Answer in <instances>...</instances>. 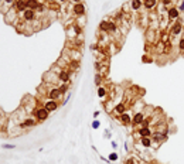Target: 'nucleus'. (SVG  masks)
Wrapping results in <instances>:
<instances>
[{"instance_id": "nucleus-30", "label": "nucleus", "mask_w": 184, "mask_h": 164, "mask_svg": "<svg viewBox=\"0 0 184 164\" xmlns=\"http://www.w3.org/2000/svg\"><path fill=\"white\" fill-rule=\"evenodd\" d=\"M99 126H100V122H99V120H94V122H92V127H94V129H98Z\"/></svg>"}, {"instance_id": "nucleus-16", "label": "nucleus", "mask_w": 184, "mask_h": 164, "mask_svg": "<svg viewBox=\"0 0 184 164\" xmlns=\"http://www.w3.org/2000/svg\"><path fill=\"white\" fill-rule=\"evenodd\" d=\"M126 108H128V105H126L125 102H119V103L115 105V108H113L112 113H113V115H122V113H125V112H126Z\"/></svg>"}, {"instance_id": "nucleus-22", "label": "nucleus", "mask_w": 184, "mask_h": 164, "mask_svg": "<svg viewBox=\"0 0 184 164\" xmlns=\"http://www.w3.org/2000/svg\"><path fill=\"white\" fill-rule=\"evenodd\" d=\"M98 96H99L100 99H106V96H108V89L105 88V86H98Z\"/></svg>"}, {"instance_id": "nucleus-15", "label": "nucleus", "mask_w": 184, "mask_h": 164, "mask_svg": "<svg viewBox=\"0 0 184 164\" xmlns=\"http://www.w3.org/2000/svg\"><path fill=\"white\" fill-rule=\"evenodd\" d=\"M27 9H31V10H41L44 9V4L40 3L38 0H27Z\"/></svg>"}, {"instance_id": "nucleus-32", "label": "nucleus", "mask_w": 184, "mask_h": 164, "mask_svg": "<svg viewBox=\"0 0 184 164\" xmlns=\"http://www.w3.org/2000/svg\"><path fill=\"white\" fill-rule=\"evenodd\" d=\"M3 148H14V144H3Z\"/></svg>"}, {"instance_id": "nucleus-7", "label": "nucleus", "mask_w": 184, "mask_h": 164, "mask_svg": "<svg viewBox=\"0 0 184 164\" xmlns=\"http://www.w3.org/2000/svg\"><path fill=\"white\" fill-rule=\"evenodd\" d=\"M38 122L34 119V117H24L21 122H18V129H21V130H26V129H30V127H34L35 125H37Z\"/></svg>"}, {"instance_id": "nucleus-27", "label": "nucleus", "mask_w": 184, "mask_h": 164, "mask_svg": "<svg viewBox=\"0 0 184 164\" xmlns=\"http://www.w3.org/2000/svg\"><path fill=\"white\" fill-rule=\"evenodd\" d=\"M125 164H137V161H136V159H133V157H129V159L125 160Z\"/></svg>"}, {"instance_id": "nucleus-24", "label": "nucleus", "mask_w": 184, "mask_h": 164, "mask_svg": "<svg viewBox=\"0 0 184 164\" xmlns=\"http://www.w3.org/2000/svg\"><path fill=\"white\" fill-rule=\"evenodd\" d=\"M179 51H180L181 54H184V35L179 40Z\"/></svg>"}, {"instance_id": "nucleus-12", "label": "nucleus", "mask_w": 184, "mask_h": 164, "mask_svg": "<svg viewBox=\"0 0 184 164\" xmlns=\"http://www.w3.org/2000/svg\"><path fill=\"white\" fill-rule=\"evenodd\" d=\"M47 98L48 99H54V100H60L62 98L60 89L57 86H50V89H47Z\"/></svg>"}, {"instance_id": "nucleus-14", "label": "nucleus", "mask_w": 184, "mask_h": 164, "mask_svg": "<svg viewBox=\"0 0 184 164\" xmlns=\"http://www.w3.org/2000/svg\"><path fill=\"white\" fill-rule=\"evenodd\" d=\"M151 134H153V130L150 127H139L134 133V136H137L139 139L140 137H151Z\"/></svg>"}, {"instance_id": "nucleus-21", "label": "nucleus", "mask_w": 184, "mask_h": 164, "mask_svg": "<svg viewBox=\"0 0 184 164\" xmlns=\"http://www.w3.org/2000/svg\"><path fill=\"white\" fill-rule=\"evenodd\" d=\"M139 142H140L142 147H145V148H150L151 144H153L151 137H140V139H139Z\"/></svg>"}, {"instance_id": "nucleus-25", "label": "nucleus", "mask_w": 184, "mask_h": 164, "mask_svg": "<svg viewBox=\"0 0 184 164\" xmlns=\"http://www.w3.org/2000/svg\"><path fill=\"white\" fill-rule=\"evenodd\" d=\"M108 159H109V161H117L119 156H117L116 151H113V153H111V154H109V157H108Z\"/></svg>"}, {"instance_id": "nucleus-26", "label": "nucleus", "mask_w": 184, "mask_h": 164, "mask_svg": "<svg viewBox=\"0 0 184 164\" xmlns=\"http://www.w3.org/2000/svg\"><path fill=\"white\" fill-rule=\"evenodd\" d=\"M151 61H153V58H151L149 54H145V55H143V62L147 64V62H151Z\"/></svg>"}, {"instance_id": "nucleus-19", "label": "nucleus", "mask_w": 184, "mask_h": 164, "mask_svg": "<svg viewBox=\"0 0 184 164\" xmlns=\"http://www.w3.org/2000/svg\"><path fill=\"white\" fill-rule=\"evenodd\" d=\"M14 9H16L18 13H23V12L27 9V0H16Z\"/></svg>"}, {"instance_id": "nucleus-1", "label": "nucleus", "mask_w": 184, "mask_h": 164, "mask_svg": "<svg viewBox=\"0 0 184 164\" xmlns=\"http://www.w3.org/2000/svg\"><path fill=\"white\" fill-rule=\"evenodd\" d=\"M99 31L108 33L112 37L113 34H119V26L116 24V21H112L111 18H103L99 24Z\"/></svg>"}, {"instance_id": "nucleus-5", "label": "nucleus", "mask_w": 184, "mask_h": 164, "mask_svg": "<svg viewBox=\"0 0 184 164\" xmlns=\"http://www.w3.org/2000/svg\"><path fill=\"white\" fill-rule=\"evenodd\" d=\"M71 12H72V14L75 17H81V16H85V13H86V7H85V4L82 1H79V3H74L72 6H71Z\"/></svg>"}, {"instance_id": "nucleus-28", "label": "nucleus", "mask_w": 184, "mask_h": 164, "mask_svg": "<svg viewBox=\"0 0 184 164\" xmlns=\"http://www.w3.org/2000/svg\"><path fill=\"white\" fill-rule=\"evenodd\" d=\"M100 82H102V75L100 74H96V77H95V83L100 86Z\"/></svg>"}, {"instance_id": "nucleus-11", "label": "nucleus", "mask_w": 184, "mask_h": 164, "mask_svg": "<svg viewBox=\"0 0 184 164\" xmlns=\"http://www.w3.org/2000/svg\"><path fill=\"white\" fill-rule=\"evenodd\" d=\"M43 106L48 110V112H54V110H57L58 109V106H60V103H58V100H54V99H45L44 102H43Z\"/></svg>"}, {"instance_id": "nucleus-36", "label": "nucleus", "mask_w": 184, "mask_h": 164, "mask_svg": "<svg viewBox=\"0 0 184 164\" xmlns=\"http://www.w3.org/2000/svg\"><path fill=\"white\" fill-rule=\"evenodd\" d=\"M58 1H60V3H65L67 0H58Z\"/></svg>"}, {"instance_id": "nucleus-31", "label": "nucleus", "mask_w": 184, "mask_h": 164, "mask_svg": "<svg viewBox=\"0 0 184 164\" xmlns=\"http://www.w3.org/2000/svg\"><path fill=\"white\" fill-rule=\"evenodd\" d=\"M177 9L180 10V13H181V12H184V0H181V1H180V6H179Z\"/></svg>"}, {"instance_id": "nucleus-17", "label": "nucleus", "mask_w": 184, "mask_h": 164, "mask_svg": "<svg viewBox=\"0 0 184 164\" xmlns=\"http://www.w3.org/2000/svg\"><path fill=\"white\" fill-rule=\"evenodd\" d=\"M159 4V0H143V7L147 12H153Z\"/></svg>"}, {"instance_id": "nucleus-6", "label": "nucleus", "mask_w": 184, "mask_h": 164, "mask_svg": "<svg viewBox=\"0 0 184 164\" xmlns=\"http://www.w3.org/2000/svg\"><path fill=\"white\" fill-rule=\"evenodd\" d=\"M147 116L146 113L143 112V110H140V112H134L133 113V119H132V125H133V127L137 130L139 129V126H142V123H143V120L146 119Z\"/></svg>"}, {"instance_id": "nucleus-34", "label": "nucleus", "mask_w": 184, "mask_h": 164, "mask_svg": "<svg viewBox=\"0 0 184 164\" xmlns=\"http://www.w3.org/2000/svg\"><path fill=\"white\" fill-rule=\"evenodd\" d=\"M98 116H99V110H95L94 112V117H98Z\"/></svg>"}, {"instance_id": "nucleus-10", "label": "nucleus", "mask_w": 184, "mask_h": 164, "mask_svg": "<svg viewBox=\"0 0 184 164\" xmlns=\"http://www.w3.org/2000/svg\"><path fill=\"white\" fill-rule=\"evenodd\" d=\"M167 18H168V21H170V23H173V21L179 20V18H180V10H179L176 6L168 7V9H167Z\"/></svg>"}, {"instance_id": "nucleus-29", "label": "nucleus", "mask_w": 184, "mask_h": 164, "mask_svg": "<svg viewBox=\"0 0 184 164\" xmlns=\"http://www.w3.org/2000/svg\"><path fill=\"white\" fill-rule=\"evenodd\" d=\"M171 3H173V0H162V4L164 7H171Z\"/></svg>"}, {"instance_id": "nucleus-33", "label": "nucleus", "mask_w": 184, "mask_h": 164, "mask_svg": "<svg viewBox=\"0 0 184 164\" xmlns=\"http://www.w3.org/2000/svg\"><path fill=\"white\" fill-rule=\"evenodd\" d=\"M111 146H112L113 148H117V143H116V142H113V140H112V142H111Z\"/></svg>"}, {"instance_id": "nucleus-2", "label": "nucleus", "mask_w": 184, "mask_h": 164, "mask_svg": "<svg viewBox=\"0 0 184 164\" xmlns=\"http://www.w3.org/2000/svg\"><path fill=\"white\" fill-rule=\"evenodd\" d=\"M4 20H6V23L7 24H12V26H16L17 21L20 20V13L17 12L14 7H12L6 14H4Z\"/></svg>"}, {"instance_id": "nucleus-13", "label": "nucleus", "mask_w": 184, "mask_h": 164, "mask_svg": "<svg viewBox=\"0 0 184 164\" xmlns=\"http://www.w3.org/2000/svg\"><path fill=\"white\" fill-rule=\"evenodd\" d=\"M16 0H0V13L6 14L12 7H14Z\"/></svg>"}, {"instance_id": "nucleus-20", "label": "nucleus", "mask_w": 184, "mask_h": 164, "mask_svg": "<svg viewBox=\"0 0 184 164\" xmlns=\"http://www.w3.org/2000/svg\"><path fill=\"white\" fill-rule=\"evenodd\" d=\"M129 4H130V10L132 12H139L143 7V0H132Z\"/></svg>"}, {"instance_id": "nucleus-23", "label": "nucleus", "mask_w": 184, "mask_h": 164, "mask_svg": "<svg viewBox=\"0 0 184 164\" xmlns=\"http://www.w3.org/2000/svg\"><path fill=\"white\" fill-rule=\"evenodd\" d=\"M68 82H61V85L58 86V89H60V92H61V95H65V92L68 91Z\"/></svg>"}, {"instance_id": "nucleus-9", "label": "nucleus", "mask_w": 184, "mask_h": 164, "mask_svg": "<svg viewBox=\"0 0 184 164\" xmlns=\"http://www.w3.org/2000/svg\"><path fill=\"white\" fill-rule=\"evenodd\" d=\"M181 31H183V24L179 18V20L173 21V26L170 27V37H177L181 34Z\"/></svg>"}, {"instance_id": "nucleus-18", "label": "nucleus", "mask_w": 184, "mask_h": 164, "mask_svg": "<svg viewBox=\"0 0 184 164\" xmlns=\"http://www.w3.org/2000/svg\"><path fill=\"white\" fill-rule=\"evenodd\" d=\"M58 79H60V82H69V79H71L69 69H61V72L58 74Z\"/></svg>"}, {"instance_id": "nucleus-8", "label": "nucleus", "mask_w": 184, "mask_h": 164, "mask_svg": "<svg viewBox=\"0 0 184 164\" xmlns=\"http://www.w3.org/2000/svg\"><path fill=\"white\" fill-rule=\"evenodd\" d=\"M115 119H117L123 126H130L132 125V119H133V115L130 113V112H125V113H122V115H116L113 116Z\"/></svg>"}, {"instance_id": "nucleus-4", "label": "nucleus", "mask_w": 184, "mask_h": 164, "mask_svg": "<svg viewBox=\"0 0 184 164\" xmlns=\"http://www.w3.org/2000/svg\"><path fill=\"white\" fill-rule=\"evenodd\" d=\"M35 18H37V12H35V10H31V9H26L23 13H20V20H21V21L33 23Z\"/></svg>"}, {"instance_id": "nucleus-37", "label": "nucleus", "mask_w": 184, "mask_h": 164, "mask_svg": "<svg viewBox=\"0 0 184 164\" xmlns=\"http://www.w3.org/2000/svg\"><path fill=\"white\" fill-rule=\"evenodd\" d=\"M45 1H48V3H52V1H55V0H45Z\"/></svg>"}, {"instance_id": "nucleus-3", "label": "nucleus", "mask_w": 184, "mask_h": 164, "mask_svg": "<svg viewBox=\"0 0 184 164\" xmlns=\"http://www.w3.org/2000/svg\"><path fill=\"white\" fill-rule=\"evenodd\" d=\"M50 116V112L44 108V106H40V108H35L33 110V117L37 120V122H44L47 120Z\"/></svg>"}, {"instance_id": "nucleus-35", "label": "nucleus", "mask_w": 184, "mask_h": 164, "mask_svg": "<svg viewBox=\"0 0 184 164\" xmlns=\"http://www.w3.org/2000/svg\"><path fill=\"white\" fill-rule=\"evenodd\" d=\"M71 1H74V3H79L81 0H71Z\"/></svg>"}]
</instances>
